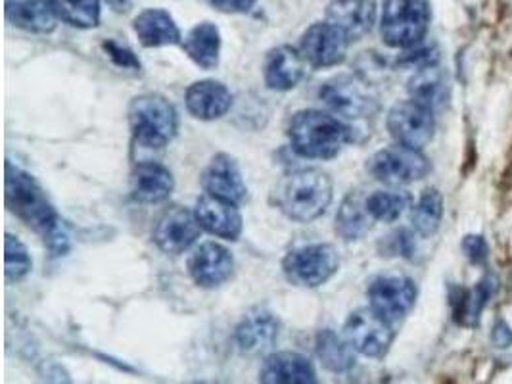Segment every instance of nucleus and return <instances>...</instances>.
<instances>
[{
	"mask_svg": "<svg viewBox=\"0 0 512 384\" xmlns=\"http://www.w3.org/2000/svg\"><path fill=\"white\" fill-rule=\"evenodd\" d=\"M6 208L25 227L41 235L56 256L68 250V235L47 192L31 173L12 162H6Z\"/></svg>",
	"mask_w": 512,
	"mask_h": 384,
	"instance_id": "obj_1",
	"label": "nucleus"
},
{
	"mask_svg": "<svg viewBox=\"0 0 512 384\" xmlns=\"http://www.w3.org/2000/svg\"><path fill=\"white\" fill-rule=\"evenodd\" d=\"M292 150L309 160H332L355 141V129L321 110H302L288 123Z\"/></svg>",
	"mask_w": 512,
	"mask_h": 384,
	"instance_id": "obj_2",
	"label": "nucleus"
},
{
	"mask_svg": "<svg viewBox=\"0 0 512 384\" xmlns=\"http://www.w3.org/2000/svg\"><path fill=\"white\" fill-rule=\"evenodd\" d=\"M334 198L332 177L317 168L298 169L282 177L273 202L292 221L311 223L326 214Z\"/></svg>",
	"mask_w": 512,
	"mask_h": 384,
	"instance_id": "obj_3",
	"label": "nucleus"
},
{
	"mask_svg": "<svg viewBox=\"0 0 512 384\" xmlns=\"http://www.w3.org/2000/svg\"><path fill=\"white\" fill-rule=\"evenodd\" d=\"M129 127L133 139L146 148H163L179 131L175 106L162 95L146 93L135 96L129 104Z\"/></svg>",
	"mask_w": 512,
	"mask_h": 384,
	"instance_id": "obj_4",
	"label": "nucleus"
},
{
	"mask_svg": "<svg viewBox=\"0 0 512 384\" xmlns=\"http://www.w3.org/2000/svg\"><path fill=\"white\" fill-rule=\"evenodd\" d=\"M430 27V6L426 0H384L380 35L388 47H419Z\"/></svg>",
	"mask_w": 512,
	"mask_h": 384,
	"instance_id": "obj_5",
	"label": "nucleus"
},
{
	"mask_svg": "<svg viewBox=\"0 0 512 384\" xmlns=\"http://www.w3.org/2000/svg\"><path fill=\"white\" fill-rule=\"evenodd\" d=\"M340 269V256L332 244L313 242L290 250L282 260V273L294 287L317 288Z\"/></svg>",
	"mask_w": 512,
	"mask_h": 384,
	"instance_id": "obj_6",
	"label": "nucleus"
},
{
	"mask_svg": "<svg viewBox=\"0 0 512 384\" xmlns=\"http://www.w3.org/2000/svg\"><path fill=\"white\" fill-rule=\"evenodd\" d=\"M367 171L376 181L399 187L424 179L432 171V164L420 150L397 144L374 152L367 162Z\"/></svg>",
	"mask_w": 512,
	"mask_h": 384,
	"instance_id": "obj_7",
	"label": "nucleus"
},
{
	"mask_svg": "<svg viewBox=\"0 0 512 384\" xmlns=\"http://www.w3.org/2000/svg\"><path fill=\"white\" fill-rule=\"evenodd\" d=\"M344 336L357 354L371 360H382L394 344L396 331L390 321L369 306L350 313L344 325Z\"/></svg>",
	"mask_w": 512,
	"mask_h": 384,
	"instance_id": "obj_8",
	"label": "nucleus"
},
{
	"mask_svg": "<svg viewBox=\"0 0 512 384\" xmlns=\"http://www.w3.org/2000/svg\"><path fill=\"white\" fill-rule=\"evenodd\" d=\"M319 96L336 116L348 120L373 118L380 110L378 100L369 93V85L359 77H332L321 87Z\"/></svg>",
	"mask_w": 512,
	"mask_h": 384,
	"instance_id": "obj_9",
	"label": "nucleus"
},
{
	"mask_svg": "<svg viewBox=\"0 0 512 384\" xmlns=\"http://www.w3.org/2000/svg\"><path fill=\"white\" fill-rule=\"evenodd\" d=\"M369 306L394 327L413 312L419 288L405 275H378L367 287Z\"/></svg>",
	"mask_w": 512,
	"mask_h": 384,
	"instance_id": "obj_10",
	"label": "nucleus"
},
{
	"mask_svg": "<svg viewBox=\"0 0 512 384\" xmlns=\"http://www.w3.org/2000/svg\"><path fill=\"white\" fill-rule=\"evenodd\" d=\"M386 127L397 144L422 150L434 139L436 121L430 108L415 100H403L394 104L388 112Z\"/></svg>",
	"mask_w": 512,
	"mask_h": 384,
	"instance_id": "obj_11",
	"label": "nucleus"
},
{
	"mask_svg": "<svg viewBox=\"0 0 512 384\" xmlns=\"http://www.w3.org/2000/svg\"><path fill=\"white\" fill-rule=\"evenodd\" d=\"M350 45L338 27L328 22H319L305 29L300 39V52L309 68L326 70L340 66L346 60Z\"/></svg>",
	"mask_w": 512,
	"mask_h": 384,
	"instance_id": "obj_12",
	"label": "nucleus"
},
{
	"mask_svg": "<svg viewBox=\"0 0 512 384\" xmlns=\"http://www.w3.org/2000/svg\"><path fill=\"white\" fill-rule=\"evenodd\" d=\"M202 231L204 229L194 212L183 206H169L158 217L152 237L162 252L179 256L198 242Z\"/></svg>",
	"mask_w": 512,
	"mask_h": 384,
	"instance_id": "obj_13",
	"label": "nucleus"
},
{
	"mask_svg": "<svg viewBox=\"0 0 512 384\" xmlns=\"http://www.w3.org/2000/svg\"><path fill=\"white\" fill-rule=\"evenodd\" d=\"M279 335V317L267 308H254L236 325L234 340L244 356L259 358L273 350Z\"/></svg>",
	"mask_w": 512,
	"mask_h": 384,
	"instance_id": "obj_14",
	"label": "nucleus"
},
{
	"mask_svg": "<svg viewBox=\"0 0 512 384\" xmlns=\"http://www.w3.org/2000/svg\"><path fill=\"white\" fill-rule=\"evenodd\" d=\"M188 273L198 287H221L233 277V254L219 242H202L188 260Z\"/></svg>",
	"mask_w": 512,
	"mask_h": 384,
	"instance_id": "obj_15",
	"label": "nucleus"
},
{
	"mask_svg": "<svg viewBox=\"0 0 512 384\" xmlns=\"http://www.w3.org/2000/svg\"><path fill=\"white\" fill-rule=\"evenodd\" d=\"M200 183L204 192L234 204H242L248 198V187L244 183L240 166L227 152H219L211 158L208 168L204 169L200 177Z\"/></svg>",
	"mask_w": 512,
	"mask_h": 384,
	"instance_id": "obj_16",
	"label": "nucleus"
},
{
	"mask_svg": "<svg viewBox=\"0 0 512 384\" xmlns=\"http://www.w3.org/2000/svg\"><path fill=\"white\" fill-rule=\"evenodd\" d=\"M194 214L198 217L204 231L213 237L225 240H238L244 229V219L238 210V204L204 194L198 198Z\"/></svg>",
	"mask_w": 512,
	"mask_h": 384,
	"instance_id": "obj_17",
	"label": "nucleus"
},
{
	"mask_svg": "<svg viewBox=\"0 0 512 384\" xmlns=\"http://www.w3.org/2000/svg\"><path fill=\"white\" fill-rule=\"evenodd\" d=\"M307 70L300 48L280 45L271 48L263 62V81L271 91L286 93L302 83Z\"/></svg>",
	"mask_w": 512,
	"mask_h": 384,
	"instance_id": "obj_18",
	"label": "nucleus"
},
{
	"mask_svg": "<svg viewBox=\"0 0 512 384\" xmlns=\"http://www.w3.org/2000/svg\"><path fill=\"white\" fill-rule=\"evenodd\" d=\"M326 22L338 27L350 43L361 41L376 24L374 0H332L326 6Z\"/></svg>",
	"mask_w": 512,
	"mask_h": 384,
	"instance_id": "obj_19",
	"label": "nucleus"
},
{
	"mask_svg": "<svg viewBox=\"0 0 512 384\" xmlns=\"http://www.w3.org/2000/svg\"><path fill=\"white\" fill-rule=\"evenodd\" d=\"M185 102L192 118L200 121L221 120L233 106V93L219 81L204 79L188 87Z\"/></svg>",
	"mask_w": 512,
	"mask_h": 384,
	"instance_id": "obj_20",
	"label": "nucleus"
},
{
	"mask_svg": "<svg viewBox=\"0 0 512 384\" xmlns=\"http://www.w3.org/2000/svg\"><path fill=\"white\" fill-rule=\"evenodd\" d=\"M259 383L313 384L317 383V371L311 360L298 352H275L263 361Z\"/></svg>",
	"mask_w": 512,
	"mask_h": 384,
	"instance_id": "obj_21",
	"label": "nucleus"
},
{
	"mask_svg": "<svg viewBox=\"0 0 512 384\" xmlns=\"http://www.w3.org/2000/svg\"><path fill=\"white\" fill-rule=\"evenodd\" d=\"M173 189V173L160 162L144 160L131 171V196L140 204H162Z\"/></svg>",
	"mask_w": 512,
	"mask_h": 384,
	"instance_id": "obj_22",
	"label": "nucleus"
},
{
	"mask_svg": "<svg viewBox=\"0 0 512 384\" xmlns=\"http://www.w3.org/2000/svg\"><path fill=\"white\" fill-rule=\"evenodd\" d=\"M139 43L146 48L171 47L183 43V35L173 16L162 8H146L133 20Z\"/></svg>",
	"mask_w": 512,
	"mask_h": 384,
	"instance_id": "obj_23",
	"label": "nucleus"
},
{
	"mask_svg": "<svg viewBox=\"0 0 512 384\" xmlns=\"http://www.w3.org/2000/svg\"><path fill=\"white\" fill-rule=\"evenodd\" d=\"M8 24L35 35H48L56 29L54 16L47 0H6Z\"/></svg>",
	"mask_w": 512,
	"mask_h": 384,
	"instance_id": "obj_24",
	"label": "nucleus"
},
{
	"mask_svg": "<svg viewBox=\"0 0 512 384\" xmlns=\"http://www.w3.org/2000/svg\"><path fill=\"white\" fill-rule=\"evenodd\" d=\"M181 47L188 58L202 70H215L221 60V31L211 22L194 25Z\"/></svg>",
	"mask_w": 512,
	"mask_h": 384,
	"instance_id": "obj_25",
	"label": "nucleus"
},
{
	"mask_svg": "<svg viewBox=\"0 0 512 384\" xmlns=\"http://www.w3.org/2000/svg\"><path fill=\"white\" fill-rule=\"evenodd\" d=\"M407 89L411 100L430 108L432 112L445 106V102L449 100V79L436 64L417 70L409 79Z\"/></svg>",
	"mask_w": 512,
	"mask_h": 384,
	"instance_id": "obj_26",
	"label": "nucleus"
},
{
	"mask_svg": "<svg viewBox=\"0 0 512 384\" xmlns=\"http://www.w3.org/2000/svg\"><path fill=\"white\" fill-rule=\"evenodd\" d=\"M365 198L359 191H353L344 198L336 214V233L346 242L361 240L373 229V216L367 210Z\"/></svg>",
	"mask_w": 512,
	"mask_h": 384,
	"instance_id": "obj_27",
	"label": "nucleus"
},
{
	"mask_svg": "<svg viewBox=\"0 0 512 384\" xmlns=\"http://www.w3.org/2000/svg\"><path fill=\"white\" fill-rule=\"evenodd\" d=\"M317 358L332 373H348L355 365V350L348 338L336 335L332 329H323L315 338Z\"/></svg>",
	"mask_w": 512,
	"mask_h": 384,
	"instance_id": "obj_28",
	"label": "nucleus"
},
{
	"mask_svg": "<svg viewBox=\"0 0 512 384\" xmlns=\"http://www.w3.org/2000/svg\"><path fill=\"white\" fill-rule=\"evenodd\" d=\"M443 219L442 192L434 187L426 189L419 196V202L411 210V223L415 233L428 239L438 233Z\"/></svg>",
	"mask_w": 512,
	"mask_h": 384,
	"instance_id": "obj_29",
	"label": "nucleus"
},
{
	"mask_svg": "<svg viewBox=\"0 0 512 384\" xmlns=\"http://www.w3.org/2000/svg\"><path fill=\"white\" fill-rule=\"evenodd\" d=\"M54 16L77 29H94L100 24V0H47Z\"/></svg>",
	"mask_w": 512,
	"mask_h": 384,
	"instance_id": "obj_30",
	"label": "nucleus"
},
{
	"mask_svg": "<svg viewBox=\"0 0 512 384\" xmlns=\"http://www.w3.org/2000/svg\"><path fill=\"white\" fill-rule=\"evenodd\" d=\"M365 204L374 221L394 223L411 206V196L407 192L374 191L365 198Z\"/></svg>",
	"mask_w": 512,
	"mask_h": 384,
	"instance_id": "obj_31",
	"label": "nucleus"
},
{
	"mask_svg": "<svg viewBox=\"0 0 512 384\" xmlns=\"http://www.w3.org/2000/svg\"><path fill=\"white\" fill-rule=\"evenodd\" d=\"M497 290V279L495 277H486L478 283V287L472 288L463 294V298L459 300L457 306V317H461V323L474 327L480 319V315L484 312V308L488 306L493 292Z\"/></svg>",
	"mask_w": 512,
	"mask_h": 384,
	"instance_id": "obj_32",
	"label": "nucleus"
},
{
	"mask_svg": "<svg viewBox=\"0 0 512 384\" xmlns=\"http://www.w3.org/2000/svg\"><path fill=\"white\" fill-rule=\"evenodd\" d=\"M33 269V260L22 240L14 237L12 233H6L4 239V275L6 281L20 283L31 273Z\"/></svg>",
	"mask_w": 512,
	"mask_h": 384,
	"instance_id": "obj_33",
	"label": "nucleus"
},
{
	"mask_svg": "<svg viewBox=\"0 0 512 384\" xmlns=\"http://www.w3.org/2000/svg\"><path fill=\"white\" fill-rule=\"evenodd\" d=\"M102 48L106 50L108 58L116 64L117 68H123V70H131V72H140V60L137 58V54L129 47H123L116 43L114 39L106 41Z\"/></svg>",
	"mask_w": 512,
	"mask_h": 384,
	"instance_id": "obj_34",
	"label": "nucleus"
},
{
	"mask_svg": "<svg viewBox=\"0 0 512 384\" xmlns=\"http://www.w3.org/2000/svg\"><path fill=\"white\" fill-rule=\"evenodd\" d=\"M386 256H401V258H411L415 252V237L407 229H399L392 233L390 237L384 239V250ZM382 254V256H384Z\"/></svg>",
	"mask_w": 512,
	"mask_h": 384,
	"instance_id": "obj_35",
	"label": "nucleus"
},
{
	"mask_svg": "<svg viewBox=\"0 0 512 384\" xmlns=\"http://www.w3.org/2000/svg\"><path fill=\"white\" fill-rule=\"evenodd\" d=\"M386 64L376 52H363V56L357 60V73L359 79H363L367 85H373L378 77L384 75Z\"/></svg>",
	"mask_w": 512,
	"mask_h": 384,
	"instance_id": "obj_36",
	"label": "nucleus"
},
{
	"mask_svg": "<svg viewBox=\"0 0 512 384\" xmlns=\"http://www.w3.org/2000/svg\"><path fill=\"white\" fill-rule=\"evenodd\" d=\"M463 252L472 264H486L489 258V246L482 235H468L463 240Z\"/></svg>",
	"mask_w": 512,
	"mask_h": 384,
	"instance_id": "obj_37",
	"label": "nucleus"
},
{
	"mask_svg": "<svg viewBox=\"0 0 512 384\" xmlns=\"http://www.w3.org/2000/svg\"><path fill=\"white\" fill-rule=\"evenodd\" d=\"M217 12L223 14H246L254 8L257 0H208Z\"/></svg>",
	"mask_w": 512,
	"mask_h": 384,
	"instance_id": "obj_38",
	"label": "nucleus"
},
{
	"mask_svg": "<svg viewBox=\"0 0 512 384\" xmlns=\"http://www.w3.org/2000/svg\"><path fill=\"white\" fill-rule=\"evenodd\" d=\"M491 338H493V342H495L499 348H509L512 344V329L505 321H499V323L493 327Z\"/></svg>",
	"mask_w": 512,
	"mask_h": 384,
	"instance_id": "obj_39",
	"label": "nucleus"
},
{
	"mask_svg": "<svg viewBox=\"0 0 512 384\" xmlns=\"http://www.w3.org/2000/svg\"><path fill=\"white\" fill-rule=\"evenodd\" d=\"M117 14H127L133 8V0H104Z\"/></svg>",
	"mask_w": 512,
	"mask_h": 384,
	"instance_id": "obj_40",
	"label": "nucleus"
}]
</instances>
